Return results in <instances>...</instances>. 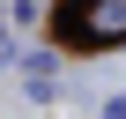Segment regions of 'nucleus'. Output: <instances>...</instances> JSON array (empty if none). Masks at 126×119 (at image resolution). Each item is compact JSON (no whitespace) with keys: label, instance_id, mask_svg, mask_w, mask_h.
I'll return each instance as SVG.
<instances>
[{"label":"nucleus","instance_id":"f257e3e1","mask_svg":"<svg viewBox=\"0 0 126 119\" xmlns=\"http://www.w3.org/2000/svg\"><path fill=\"white\" fill-rule=\"evenodd\" d=\"M89 30H96V37L126 30V0H96V8H89Z\"/></svg>","mask_w":126,"mask_h":119}]
</instances>
